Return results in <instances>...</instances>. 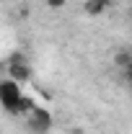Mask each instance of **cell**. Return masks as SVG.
Segmentation results:
<instances>
[{
  "mask_svg": "<svg viewBox=\"0 0 132 134\" xmlns=\"http://www.w3.org/2000/svg\"><path fill=\"white\" fill-rule=\"evenodd\" d=\"M67 0H47V5H49L52 10H60V8H65Z\"/></svg>",
  "mask_w": 132,
  "mask_h": 134,
  "instance_id": "8992f818",
  "label": "cell"
},
{
  "mask_svg": "<svg viewBox=\"0 0 132 134\" xmlns=\"http://www.w3.org/2000/svg\"><path fill=\"white\" fill-rule=\"evenodd\" d=\"M111 8V0H85L83 3V10L88 13V16H101V13H106Z\"/></svg>",
  "mask_w": 132,
  "mask_h": 134,
  "instance_id": "277c9868",
  "label": "cell"
},
{
  "mask_svg": "<svg viewBox=\"0 0 132 134\" xmlns=\"http://www.w3.org/2000/svg\"><path fill=\"white\" fill-rule=\"evenodd\" d=\"M114 65L122 67V70H127V67L132 65V52H127V49L116 52V54H114Z\"/></svg>",
  "mask_w": 132,
  "mask_h": 134,
  "instance_id": "5b68a950",
  "label": "cell"
},
{
  "mask_svg": "<svg viewBox=\"0 0 132 134\" xmlns=\"http://www.w3.org/2000/svg\"><path fill=\"white\" fill-rule=\"evenodd\" d=\"M130 13H132V8H130Z\"/></svg>",
  "mask_w": 132,
  "mask_h": 134,
  "instance_id": "ba28073f",
  "label": "cell"
},
{
  "mask_svg": "<svg viewBox=\"0 0 132 134\" xmlns=\"http://www.w3.org/2000/svg\"><path fill=\"white\" fill-rule=\"evenodd\" d=\"M124 80H127V85L132 88V67H127V70H124Z\"/></svg>",
  "mask_w": 132,
  "mask_h": 134,
  "instance_id": "52a82bcc",
  "label": "cell"
},
{
  "mask_svg": "<svg viewBox=\"0 0 132 134\" xmlns=\"http://www.w3.org/2000/svg\"><path fill=\"white\" fill-rule=\"evenodd\" d=\"M29 121H31V129H34V132H47V129H52V114L47 111V108L34 106L31 114H29Z\"/></svg>",
  "mask_w": 132,
  "mask_h": 134,
  "instance_id": "7a4b0ae2",
  "label": "cell"
},
{
  "mask_svg": "<svg viewBox=\"0 0 132 134\" xmlns=\"http://www.w3.org/2000/svg\"><path fill=\"white\" fill-rule=\"evenodd\" d=\"M0 106L8 114H31V108H34L31 100L23 98L21 85L13 83L11 77L8 80H0Z\"/></svg>",
  "mask_w": 132,
  "mask_h": 134,
  "instance_id": "6da1fadb",
  "label": "cell"
},
{
  "mask_svg": "<svg viewBox=\"0 0 132 134\" xmlns=\"http://www.w3.org/2000/svg\"><path fill=\"white\" fill-rule=\"evenodd\" d=\"M8 77L13 80V83H26L29 77H31V70H29V62L26 65H8Z\"/></svg>",
  "mask_w": 132,
  "mask_h": 134,
  "instance_id": "3957f363",
  "label": "cell"
}]
</instances>
